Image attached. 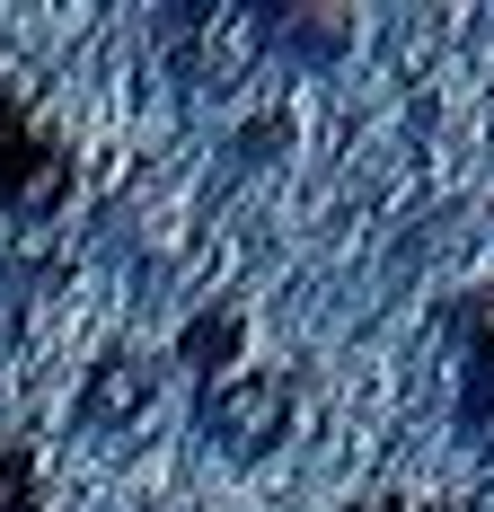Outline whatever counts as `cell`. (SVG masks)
Here are the masks:
<instances>
[{
    "label": "cell",
    "mask_w": 494,
    "mask_h": 512,
    "mask_svg": "<svg viewBox=\"0 0 494 512\" xmlns=\"http://www.w3.org/2000/svg\"><path fill=\"white\" fill-rule=\"evenodd\" d=\"M203 424H212V442L221 451H274L283 442V424H292V380H274V371H239V380H203Z\"/></svg>",
    "instance_id": "6da1fadb"
},
{
    "label": "cell",
    "mask_w": 494,
    "mask_h": 512,
    "mask_svg": "<svg viewBox=\"0 0 494 512\" xmlns=\"http://www.w3.org/2000/svg\"><path fill=\"white\" fill-rule=\"evenodd\" d=\"M450 415L477 451H494V292L450 309Z\"/></svg>",
    "instance_id": "7a4b0ae2"
},
{
    "label": "cell",
    "mask_w": 494,
    "mask_h": 512,
    "mask_svg": "<svg viewBox=\"0 0 494 512\" xmlns=\"http://www.w3.org/2000/svg\"><path fill=\"white\" fill-rule=\"evenodd\" d=\"M62 186H71V159L0 98V204H9V212H53V204H62Z\"/></svg>",
    "instance_id": "3957f363"
},
{
    "label": "cell",
    "mask_w": 494,
    "mask_h": 512,
    "mask_svg": "<svg viewBox=\"0 0 494 512\" xmlns=\"http://www.w3.org/2000/svg\"><path fill=\"white\" fill-rule=\"evenodd\" d=\"M0 512H36V460H27V442H0Z\"/></svg>",
    "instance_id": "277c9868"
},
{
    "label": "cell",
    "mask_w": 494,
    "mask_h": 512,
    "mask_svg": "<svg viewBox=\"0 0 494 512\" xmlns=\"http://www.w3.org/2000/svg\"><path fill=\"white\" fill-rule=\"evenodd\" d=\"M353 512H415V504H397V495H380V504H353Z\"/></svg>",
    "instance_id": "5b68a950"
}]
</instances>
